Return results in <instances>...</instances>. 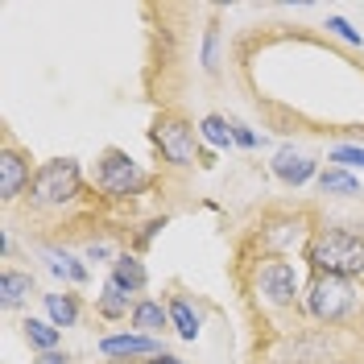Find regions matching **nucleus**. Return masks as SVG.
I'll list each match as a JSON object with an SVG mask.
<instances>
[{
    "instance_id": "obj_1",
    "label": "nucleus",
    "mask_w": 364,
    "mask_h": 364,
    "mask_svg": "<svg viewBox=\"0 0 364 364\" xmlns=\"http://www.w3.org/2000/svg\"><path fill=\"white\" fill-rule=\"evenodd\" d=\"M302 252L315 273H331V277H348V282L364 277V236L348 232V228H318Z\"/></svg>"
},
{
    "instance_id": "obj_2",
    "label": "nucleus",
    "mask_w": 364,
    "mask_h": 364,
    "mask_svg": "<svg viewBox=\"0 0 364 364\" xmlns=\"http://www.w3.org/2000/svg\"><path fill=\"white\" fill-rule=\"evenodd\" d=\"M360 306V290L348 277H331V273H315L311 290H306V311L318 323H340Z\"/></svg>"
},
{
    "instance_id": "obj_3",
    "label": "nucleus",
    "mask_w": 364,
    "mask_h": 364,
    "mask_svg": "<svg viewBox=\"0 0 364 364\" xmlns=\"http://www.w3.org/2000/svg\"><path fill=\"white\" fill-rule=\"evenodd\" d=\"M79 195V161L75 158H54L29 182V203L33 207H63Z\"/></svg>"
},
{
    "instance_id": "obj_4",
    "label": "nucleus",
    "mask_w": 364,
    "mask_h": 364,
    "mask_svg": "<svg viewBox=\"0 0 364 364\" xmlns=\"http://www.w3.org/2000/svg\"><path fill=\"white\" fill-rule=\"evenodd\" d=\"M95 182H100V191L104 195H112V199H124V195H136V191H145V170L136 166L124 149H108L104 158H100V170H95Z\"/></svg>"
},
{
    "instance_id": "obj_5",
    "label": "nucleus",
    "mask_w": 364,
    "mask_h": 364,
    "mask_svg": "<svg viewBox=\"0 0 364 364\" xmlns=\"http://www.w3.org/2000/svg\"><path fill=\"white\" fill-rule=\"evenodd\" d=\"M154 145H158L161 161H170V166H195V129L182 120V116H161L158 124H154Z\"/></svg>"
},
{
    "instance_id": "obj_6",
    "label": "nucleus",
    "mask_w": 364,
    "mask_h": 364,
    "mask_svg": "<svg viewBox=\"0 0 364 364\" xmlns=\"http://www.w3.org/2000/svg\"><path fill=\"white\" fill-rule=\"evenodd\" d=\"M257 290L265 294L269 306H290L298 298V273L290 261H282V257H273L269 265H261L257 273Z\"/></svg>"
},
{
    "instance_id": "obj_7",
    "label": "nucleus",
    "mask_w": 364,
    "mask_h": 364,
    "mask_svg": "<svg viewBox=\"0 0 364 364\" xmlns=\"http://www.w3.org/2000/svg\"><path fill=\"white\" fill-rule=\"evenodd\" d=\"M29 158L17 154L13 145H4V154H0V199L4 203H13L21 191H29Z\"/></svg>"
},
{
    "instance_id": "obj_8",
    "label": "nucleus",
    "mask_w": 364,
    "mask_h": 364,
    "mask_svg": "<svg viewBox=\"0 0 364 364\" xmlns=\"http://www.w3.org/2000/svg\"><path fill=\"white\" fill-rule=\"evenodd\" d=\"M273 174L286 182V186H302V182L315 178V158L294 154V149L286 145V149H277V154H273Z\"/></svg>"
},
{
    "instance_id": "obj_9",
    "label": "nucleus",
    "mask_w": 364,
    "mask_h": 364,
    "mask_svg": "<svg viewBox=\"0 0 364 364\" xmlns=\"http://www.w3.org/2000/svg\"><path fill=\"white\" fill-rule=\"evenodd\" d=\"M100 352H104V356H158L161 348H158L154 336L129 331V336H104V340H100Z\"/></svg>"
},
{
    "instance_id": "obj_10",
    "label": "nucleus",
    "mask_w": 364,
    "mask_h": 364,
    "mask_svg": "<svg viewBox=\"0 0 364 364\" xmlns=\"http://www.w3.org/2000/svg\"><path fill=\"white\" fill-rule=\"evenodd\" d=\"M112 286H120L124 294L133 298L145 290V282H149V273H145V265L136 261L133 252H116V261H112V277H108Z\"/></svg>"
},
{
    "instance_id": "obj_11",
    "label": "nucleus",
    "mask_w": 364,
    "mask_h": 364,
    "mask_svg": "<svg viewBox=\"0 0 364 364\" xmlns=\"http://www.w3.org/2000/svg\"><path fill=\"white\" fill-rule=\"evenodd\" d=\"M29 294H33V273H25V269L0 273V306H4V311H17Z\"/></svg>"
},
{
    "instance_id": "obj_12",
    "label": "nucleus",
    "mask_w": 364,
    "mask_h": 364,
    "mask_svg": "<svg viewBox=\"0 0 364 364\" xmlns=\"http://www.w3.org/2000/svg\"><path fill=\"white\" fill-rule=\"evenodd\" d=\"M129 323H133L141 336H154V331H166L170 327V311L161 302H154V298H141L133 306V315H129Z\"/></svg>"
},
{
    "instance_id": "obj_13",
    "label": "nucleus",
    "mask_w": 364,
    "mask_h": 364,
    "mask_svg": "<svg viewBox=\"0 0 364 364\" xmlns=\"http://www.w3.org/2000/svg\"><path fill=\"white\" fill-rule=\"evenodd\" d=\"M133 306H136V302L124 294L120 286H112V282L95 294V311H100L104 318H129V315H133Z\"/></svg>"
},
{
    "instance_id": "obj_14",
    "label": "nucleus",
    "mask_w": 364,
    "mask_h": 364,
    "mask_svg": "<svg viewBox=\"0 0 364 364\" xmlns=\"http://www.w3.org/2000/svg\"><path fill=\"white\" fill-rule=\"evenodd\" d=\"M42 302H46V315H50V323H54L58 331L79 323V298H75V294H42Z\"/></svg>"
},
{
    "instance_id": "obj_15",
    "label": "nucleus",
    "mask_w": 364,
    "mask_h": 364,
    "mask_svg": "<svg viewBox=\"0 0 364 364\" xmlns=\"http://www.w3.org/2000/svg\"><path fill=\"white\" fill-rule=\"evenodd\" d=\"M318 186H323V195H343V199H352V195H364L360 182L352 178L348 170H340V166L323 170V174H318Z\"/></svg>"
},
{
    "instance_id": "obj_16",
    "label": "nucleus",
    "mask_w": 364,
    "mask_h": 364,
    "mask_svg": "<svg viewBox=\"0 0 364 364\" xmlns=\"http://www.w3.org/2000/svg\"><path fill=\"white\" fill-rule=\"evenodd\" d=\"M166 311H170V323H174V331H178L182 340H195V336H199V311H195L186 298H174Z\"/></svg>"
},
{
    "instance_id": "obj_17",
    "label": "nucleus",
    "mask_w": 364,
    "mask_h": 364,
    "mask_svg": "<svg viewBox=\"0 0 364 364\" xmlns=\"http://www.w3.org/2000/svg\"><path fill=\"white\" fill-rule=\"evenodd\" d=\"M58 336H63V331H58L50 318H25V340L33 343L38 352H54V348H58Z\"/></svg>"
},
{
    "instance_id": "obj_18",
    "label": "nucleus",
    "mask_w": 364,
    "mask_h": 364,
    "mask_svg": "<svg viewBox=\"0 0 364 364\" xmlns=\"http://www.w3.org/2000/svg\"><path fill=\"white\" fill-rule=\"evenodd\" d=\"M46 265H50V273H58L70 286H83L87 282V265H79L70 252H46Z\"/></svg>"
},
{
    "instance_id": "obj_19",
    "label": "nucleus",
    "mask_w": 364,
    "mask_h": 364,
    "mask_svg": "<svg viewBox=\"0 0 364 364\" xmlns=\"http://www.w3.org/2000/svg\"><path fill=\"white\" fill-rule=\"evenodd\" d=\"M199 136H203L207 145H215V149L236 145V141H232V120H224V116H203V120H199Z\"/></svg>"
},
{
    "instance_id": "obj_20",
    "label": "nucleus",
    "mask_w": 364,
    "mask_h": 364,
    "mask_svg": "<svg viewBox=\"0 0 364 364\" xmlns=\"http://www.w3.org/2000/svg\"><path fill=\"white\" fill-rule=\"evenodd\" d=\"M331 161H336L340 170H348V166H360L364 170V149L360 145H340V149H331Z\"/></svg>"
},
{
    "instance_id": "obj_21",
    "label": "nucleus",
    "mask_w": 364,
    "mask_h": 364,
    "mask_svg": "<svg viewBox=\"0 0 364 364\" xmlns=\"http://www.w3.org/2000/svg\"><path fill=\"white\" fill-rule=\"evenodd\" d=\"M327 29H331L336 38H343V42H352V46H364L360 29H352V25L343 21V17H327Z\"/></svg>"
},
{
    "instance_id": "obj_22",
    "label": "nucleus",
    "mask_w": 364,
    "mask_h": 364,
    "mask_svg": "<svg viewBox=\"0 0 364 364\" xmlns=\"http://www.w3.org/2000/svg\"><path fill=\"white\" fill-rule=\"evenodd\" d=\"M232 141H236L240 149H257V145H261V136L252 133L245 120H232Z\"/></svg>"
},
{
    "instance_id": "obj_23",
    "label": "nucleus",
    "mask_w": 364,
    "mask_h": 364,
    "mask_svg": "<svg viewBox=\"0 0 364 364\" xmlns=\"http://www.w3.org/2000/svg\"><path fill=\"white\" fill-rule=\"evenodd\" d=\"M83 257H87V261H108V257H112V245H108V240H91ZM112 261H116V257H112Z\"/></svg>"
},
{
    "instance_id": "obj_24",
    "label": "nucleus",
    "mask_w": 364,
    "mask_h": 364,
    "mask_svg": "<svg viewBox=\"0 0 364 364\" xmlns=\"http://www.w3.org/2000/svg\"><path fill=\"white\" fill-rule=\"evenodd\" d=\"M203 70H215V29H207V42H203Z\"/></svg>"
},
{
    "instance_id": "obj_25",
    "label": "nucleus",
    "mask_w": 364,
    "mask_h": 364,
    "mask_svg": "<svg viewBox=\"0 0 364 364\" xmlns=\"http://www.w3.org/2000/svg\"><path fill=\"white\" fill-rule=\"evenodd\" d=\"M38 364H70V356H63V352H42Z\"/></svg>"
},
{
    "instance_id": "obj_26",
    "label": "nucleus",
    "mask_w": 364,
    "mask_h": 364,
    "mask_svg": "<svg viewBox=\"0 0 364 364\" xmlns=\"http://www.w3.org/2000/svg\"><path fill=\"white\" fill-rule=\"evenodd\" d=\"M149 364H182V360H178V356H170V352H158Z\"/></svg>"
},
{
    "instance_id": "obj_27",
    "label": "nucleus",
    "mask_w": 364,
    "mask_h": 364,
    "mask_svg": "<svg viewBox=\"0 0 364 364\" xmlns=\"http://www.w3.org/2000/svg\"><path fill=\"white\" fill-rule=\"evenodd\" d=\"M13 252V240H9V232H0V257H9Z\"/></svg>"
}]
</instances>
